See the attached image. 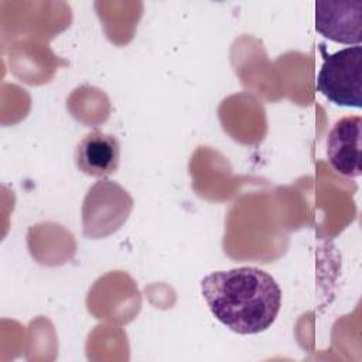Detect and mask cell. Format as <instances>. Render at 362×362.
<instances>
[{"label": "cell", "mask_w": 362, "mask_h": 362, "mask_svg": "<svg viewBox=\"0 0 362 362\" xmlns=\"http://www.w3.org/2000/svg\"><path fill=\"white\" fill-rule=\"evenodd\" d=\"M201 294L212 315L240 335L270 328L281 307V288L274 277L252 266L206 274Z\"/></svg>", "instance_id": "6da1fadb"}, {"label": "cell", "mask_w": 362, "mask_h": 362, "mask_svg": "<svg viewBox=\"0 0 362 362\" xmlns=\"http://www.w3.org/2000/svg\"><path fill=\"white\" fill-rule=\"evenodd\" d=\"M361 116H345L335 122L327 136V158L331 167L345 177H359L361 165Z\"/></svg>", "instance_id": "277c9868"}, {"label": "cell", "mask_w": 362, "mask_h": 362, "mask_svg": "<svg viewBox=\"0 0 362 362\" xmlns=\"http://www.w3.org/2000/svg\"><path fill=\"white\" fill-rule=\"evenodd\" d=\"M120 161V146L115 136L93 130L75 148V164L86 175L103 178L113 174Z\"/></svg>", "instance_id": "5b68a950"}, {"label": "cell", "mask_w": 362, "mask_h": 362, "mask_svg": "<svg viewBox=\"0 0 362 362\" xmlns=\"http://www.w3.org/2000/svg\"><path fill=\"white\" fill-rule=\"evenodd\" d=\"M317 90L337 106H362V48L346 47L322 55Z\"/></svg>", "instance_id": "7a4b0ae2"}, {"label": "cell", "mask_w": 362, "mask_h": 362, "mask_svg": "<svg viewBox=\"0 0 362 362\" xmlns=\"http://www.w3.org/2000/svg\"><path fill=\"white\" fill-rule=\"evenodd\" d=\"M362 0H318L317 31L335 42L359 45L362 41Z\"/></svg>", "instance_id": "3957f363"}]
</instances>
